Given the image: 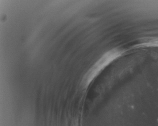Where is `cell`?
Wrapping results in <instances>:
<instances>
[{"instance_id": "cell-1", "label": "cell", "mask_w": 158, "mask_h": 126, "mask_svg": "<svg viewBox=\"0 0 158 126\" xmlns=\"http://www.w3.org/2000/svg\"><path fill=\"white\" fill-rule=\"evenodd\" d=\"M125 51L119 48H114L105 52L91 67L87 75L88 83L92 80L106 67L124 55Z\"/></svg>"}, {"instance_id": "cell-2", "label": "cell", "mask_w": 158, "mask_h": 126, "mask_svg": "<svg viewBox=\"0 0 158 126\" xmlns=\"http://www.w3.org/2000/svg\"><path fill=\"white\" fill-rule=\"evenodd\" d=\"M158 47V39L154 40L149 42H146L145 43H142L141 44L134 46V48H138L140 47Z\"/></svg>"}]
</instances>
